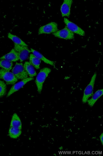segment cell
I'll list each match as a JSON object with an SVG mask.
<instances>
[{"label":"cell","mask_w":103,"mask_h":156,"mask_svg":"<svg viewBox=\"0 0 103 156\" xmlns=\"http://www.w3.org/2000/svg\"><path fill=\"white\" fill-rule=\"evenodd\" d=\"M51 71L48 68L41 69L37 76L35 83L37 87V92L41 94L43 89V84Z\"/></svg>","instance_id":"1"},{"label":"cell","mask_w":103,"mask_h":156,"mask_svg":"<svg viewBox=\"0 0 103 156\" xmlns=\"http://www.w3.org/2000/svg\"><path fill=\"white\" fill-rule=\"evenodd\" d=\"M97 74L95 73L92 78L91 81L84 91L82 101L83 103L85 104L90 97L94 94V89L95 80Z\"/></svg>","instance_id":"2"},{"label":"cell","mask_w":103,"mask_h":156,"mask_svg":"<svg viewBox=\"0 0 103 156\" xmlns=\"http://www.w3.org/2000/svg\"><path fill=\"white\" fill-rule=\"evenodd\" d=\"M11 71L12 73L18 80H22L28 78V75L25 70L22 63H17Z\"/></svg>","instance_id":"3"},{"label":"cell","mask_w":103,"mask_h":156,"mask_svg":"<svg viewBox=\"0 0 103 156\" xmlns=\"http://www.w3.org/2000/svg\"><path fill=\"white\" fill-rule=\"evenodd\" d=\"M14 49L17 53L19 60L22 62L27 59L28 57L29 54L31 52L28 46H23L14 44Z\"/></svg>","instance_id":"4"},{"label":"cell","mask_w":103,"mask_h":156,"mask_svg":"<svg viewBox=\"0 0 103 156\" xmlns=\"http://www.w3.org/2000/svg\"><path fill=\"white\" fill-rule=\"evenodd\" d=\"M0 78L4 80L8 85L14 84L18 80L13 73L3 69H0Z\"/></svg>","instance_id":"5"},{"label":"cell","mask_w":103,"mask_h":156,"mask_svg":"<svg viewBox=\"0 0 103 156\" xmlns=\"http://www.w3.org/2000/svg\"><path fill=\"white\" fill-rule=\"evenodd\" d=\"M58 30L57 23L52 22L40 27L38 30V34L39 35L53 34Z\"/></svg>","instance_id":"6"},{"label":"cell","mask_w":103,"mask_h":156,"mask_svg":"<svg viewBox=\"0 0 103 156\" xmlns=\"http://www.w3.org/2000/svg\"><path fill=\"white\" fill-rule=\"evenodd\" d=\"M53 34L55 37L66 40H71L74 38V34L66 27L64 29L57 31Z\"/></svg>","instance_id":"7"},{"label":"cell","mask_w":103,"mask_h":156,"mask_svg":"<svg viewBox=\"0 0 103 156\" xmlns=\"http://www.w3.org/2000/svg\"><path fill=\"white\" fill-rule=\"evenodd\" d=\"M64 22L68 28L73 33L81 36L85 35V32L84 31L75 23L70 21L67 19L64 18Z\"/></svg>","instance_id":"8"},{"label":"cell","mask_w":103,"mask_h":156,"mask_svg":"<svg viewBox=\"0 0 103 156\" xmlns=\"http://www.w3.org/2000/svg\"><path fill=\"white\" fill-rule=\"evenodd\" d=\"M34 80V78L33 77L27 78L26 79L22 80L21 81L14 84L10 90L7 94V97H9L12 94L18 91L19 90L23 87L26 84Z\"/></svg>","instance_id":"9"},{"label":"cell","mask_w":103,"mask_h":156,"mask_svg":"<svg viewBox=\"0 0 103 156\" xmlns=\"http://www.w3.org/2000/svg\"><path fill=\"white\" fill-rule=\"evenodd\" d=\"M72 2V0H64L61 7V11L63 17L69 16L70 14V8Z\"/></svg>","instance_id":"10"},{"label":"cell","mask_w":103,"mask_h":156,"mask_svg":"<svg viewBox=\"0 0 103 156\" xmlns=\"http://www.w3.org/2000/svg\"><path fill=\"white\" fill-rule=\"evenodd\" d=\"M0 59L8 60L11 62H16L19 60V58L17 52L14 49H13L9 53L0 58Z\"/></svg>","instance_id":"11"},{"label":"cell","mask_w":103,"mask_h":156,"mask_svg":"<svg viewBox=\"0 0 103 156\" xmlns=\"http://www.w3.org/2000/svg\"><path fill=\"white\" fill-rule=\"evenodd\" d=\"M103 94V89L98 90L93 94L92 98L88 99L87 101L88 105L92 107L95 103Z\"/></svg>","instance_id":"12"},{"label":"cell","mask_w":103,"mask_h":156,"mask_svg":"<svg viewBox=\"0 0 103 156\" xmlns=\"http://www.w3.org/2000/svg\"><path fill=\"white\" fill-rule=\"evenodd\" d=\"M24 68L28 75L31 77H33L37 75V73L34 67L30 62H25L23 65Z\"/></svg>","instance_id":"13"},{"label":"cell","mask_w":103,"mask_h":156,"mask_svg":"<svg viewBox=\"0 0 103 156\" xmlns=\"http://www.w3.org/2000/svg\"><path fill=\"white\" fill-rule=\"evenodd\" d=\"M31 52L37 57L41 61H42L45 63L51 65V66L55 67V62L51 61L47 59V58L45 57L42 54H41L39 52L31 48Z\"/></svg>","instance_id":"14"},{"label":"cell","mask_w":103,"mask_h":156,"mask_svg":"<svg viewBox=\"0 0 103 156\" xmlns=\"http://www.w3.org/2000/svg\"><path fill=\"white\" fill-rule=\"evenodd\" d=\"M10 127H13L22 129V123L21 120L18 115L14 114L12 115L11 119Z\"/></svg>","instance_id":"15"},{"label":"cell","mask_w":103,"mask_h":156,"mask_svg":"<svg viewBox=\"0 0 103 156\" xmlns=\"http://www.w3.org/2000/svg\"><path fill=\"white\" fill-rule=\"evenodd\" d=\"M22 133V129L10 127L8 133L9 135L11 138L16 139L21 135Z\"/></svg>","instance_id":"16"},{"label":"cell","mask_w":103,"mask_h":156,"mask_svg":"<svg viewBox=\"0 0 103 156\" xmlns=\"http://www.w3.org/2000/svg\"><path fill=\"white\" fill-rule=\"evenodd\" d=\"M8 37L14 43V44L23 45V46H28V45L26 44L17 36L9 33L8 34Z\"/></svg>","instance_id":"17"},{"label":"cell","mask_w":103,"mask_h":156,"mask_svg":"<svg viewBox=\"0 0 103 156\" xmlns=\"http://www.w3.org/2000/svg\"><path fill=\"white\" fill-rule=\"evenodd\" d=\"M13 63L9 61L6 60H0V67L6 70L10 71L12 68Z\"/></svg>","instance_id":"18"},{"label":"cell","mask_w":103,"mask_h":156,"mask_svg":"<svg viewBox=\"0 0 103 156\" xmlns=\"http://www.w3.org/2000/svg\"><path fill=\"white\" fill-rule=\"evenodd\" d=\"M30 62L36 69L40 68L41 61L33 54L30 55Z\"/></svg>","instance_id":"19"},{"label":"cell","mask_w":103,"mask_h":156,"mask_svg":"<svg viewBox=\"0 0 103 156\" xmlns=\"http://www.w3.org/2000/svg\"><path fill=\"white\" fill-rule=\"evenodd\" d=\"M6 91V84L3 81L0 80V98L5 95Z\"/></svg>","instance_id":"20"},{"label":"cell","mask_w":103,"mask_h":156,"mask_svg":"<svg viewBox=\"0 0 103 156\" xmlns=\"http://www.w3.org/2000/svg\"><path fill=\"white\" fill-rule=\"evenodd\" d=\"M99 139L100 140L101 144L102 146L103 145V133H101L99 136Z\"/></svg>","instance_id":"21"},{"label":"cell","mask_w":103,"mask_h":156,"mask_svg":"<svg viewBox=\"0 0 103 156\" xmlns=\"http://www.w3.org/2000/svg\"><path fill=\"white\" fill-rule=\"evenodd\" d=\"M60 150H63V148L62 147H60Z\"/></svg>","instance_id":"22"}]
</instances>
